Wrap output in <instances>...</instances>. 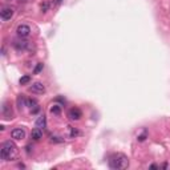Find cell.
<instances>
[{
  "label": "cell",
  "instance_id": "obj_1",
  "mask_svg": "<svg viewBox=\"0 0 170 170\" xmlns=\"http://www.w3.org/2000/svg\"><path fill=\"white\" fill-rule=\"evenodd\" d=\"M17 146L15 145V142L12 141H5V142L2 144V147H0V157L4 161H13L17 158Z\"/></svg>",
  "mask_w": 170,
  "mask_h": 170
},
{
  "label": "cell",
  "instance_id": "obj_4",
  "mask_svg": "<svg viewBox=\"0 0 170 170\" xmlns=\"http://www.w3.org/2000/svg\"><path fill=\"white\" fill-rule=\"evenodd\" d=\"M29 90L32 93H35V95H43V93H45V86L43 82H33L31 86H29Z\"/></svg>",
  "mask_w": 170,
  "mask_h": 170
},
{
  "label": "cell",
  "instance_id": "obj_10",
  "mask_svg": "<svg viewBox=\"0 0 170 170\" xmlns=\"http://www.w3.org/2000/svg\"><path fill=\"white\" fill-rule=\"evenodd\" d=\"M43 137V132H41V129H39V128H35L31 132V138L32 140H35V141H39Z\"/></svg>",
  "mask_w": 170,
  "mask_h": 170
},
{
  "label": "cell",
  "instance_id": "obj_17",
  "mask_svg": "<svg viewBox=\"0 0 170 170\" xmlns=\"http://www.w3.org/2000/svg\"><path fill=\"white\" fill-rule=\"evenodd\" d=\"M43 67H44V65H43V63H39V64H37V67L35 68L33 73H36V75H37V73H40V72H41V69H43Z\"/></svg>",
  "mask_w": 170,
  "mask_h": 170
},
{
  "label": "cell",
  "instance_id": "obj_13",
  "mask_svg": "<svg viewBox=\"0 0 170 170\" xmlns=\"http://www.w3.org/2000/svg\"><path fill=\"white\" fill-rule=\"evenodd\" d=\"M68 129H69V137H71V138H76L77 136H80V134H81L80 130L72 128V126H68Z\"/></svg>",
  "mask_w": 170,
  "mask_h": 170
},
{
  "label": "cell",
  "instance_id": "obj_2",
  "mask_svg": "<svg viewBox=\"0 0 170 170\" xmlns=\"http://www.w3.org/2000/svg\"><path fill=\"white\" fill-rule=\"evenodd\" d=\"M108 164H109V168L113 170H124L129 166V158L128 155L122 153H116L109 157Z\"/></svg>",
  "mask_w": 170,
  "mask_h": 170
},
{
  "label": "cell",
  "instance_id": "obj_20",
  "mask_svg": "<svg viewBox=\"0 0 170 170\" xmlns=\"http://www.w3.org/2000/svg\"><path fill=\"white\" fill-rule=\"evenodd\" d=\"M50 142H63V140H59V137H50Z\"/></svg>",
  "mask_w": 170,
  "mask_h": 170
},
{
  "label": "cell",
  "instance_id": "obj_9",
  "mask_svg": "<svg viewBox=\"0 0 170 170\" xmlns=\"http://www.w3.org/2000/svg\"><path fill=\"white\" fill-rule=\"evenodd\" d=\"M35 126H36V128H39V129H44L45 128V126H47V117H45V114L39 116V118L35 122Z\"/></svg>",
  "mask_w": 170,
  "mask_h": 170
},
{
  "label": "cell",
  "instance_id": "obj_22",
  "mask_svg": "<svg viewBox=\"0 0 170 170\" xmlns=\"http://www.w3.org/2000/svg\"><path fill=\"white\" fill-rule=\"evenodd\" d=\"M150 169H158V166H157V165H151Z\"/></svg>",
  "mask_w": 170,
  "mask_h": 170
},
{
  "label": "cell",
  "instance_id": "obj_11",
  "mask_svg": "<svg viewBox=\"0 0 170 170\" xmlns=\"http://www.w3.org/2000/svg\"><path fill=\"white\" fill-rule=\"evenodd\" d=\"M13 47L17 49V50H24V49H27V47H28V43L27 41H13Z\"/></svg>",
  "mask_w": 170,
  "mask_h": 170
},
{
  "label": "cell",
  "instance_id": "obj_14",
  "mask_svg": "<svg viewBox=\"0 0 170 170\" xmlns=\"http://www.w3.org/2000/svg\"><path fill=\"white\" fill-rule=\"evenodd\" d=\"M50 113L59 116L61 113V106L60 105H52V106H50Z\"/></svg>",
  "mask_w": 170,
  "mask_h": 170
},
{
  "label": "cell",
  "instance_id": "obj_8",
  "mask_svg": "<svg viewBox=\"0 0 170 170\" xmlns=\"http://www.w3.org/2000/svg\"><path fill=\"white\" fill-rule=\"evenodd\" d=\"M2 113H3V117L7 118V120H11L13 116V112H12V108H11L8 104L4 102V105L2 108Z\"/></svg>",
  "mask_w": 170,
  "mask_h": 170
},
{
  "label": "cell",
  "instance_id": "obj_19",
  "mask_svg": "<svg viewBox=\"0 0 170 170\" xmlns=\"http://www.w3.org/2000/svg\"><path fill=\"white\" fill-rule=\"evenodd\" d=\"M145 138H146V132H144V134H141V136H138V137H137V140H138L140 142H142V141H145Z\"/></svg>",
  "mask_w": 170,
  "mask_h": 170
},
{
  "label": "cell",
  "instance_id": "obj_21",
  "mask_svg": "<svg viewBox=\"0 0 170 170\" xmlns=\"http://www.w3.org/2000/svg\"><path fill=\"white\" fill-rule=\"evenodd\" d=\"M61 2H63V0H53V2H52V5H53V7H57V5L61 4Z\"/></svg>",
  "mask_w": 170,
  "mask_h": 170
},
{
  "label": "cell",
  "instance_id": "obj_3",
  "mask_svg": "<svg viewBox=\"0 0 170 170\" xmlns=\"http://www.w3.org/2000/svg\"><path fill=\"white\" fill-rule=\"evenodd\" d=\"M16 32H17V36H19V37L24 39V37H28V36H29L31 28H29V25H27V24H21L17 27Z\"/></svg>",
  "mask_w": 170,
  "mask_h": 170
},
{
  "label": "cell",
  "instance_id": "obj_18",
  "mask_svg": "<svg viewBox=\"0 0 170 170\" xmlns=\"http://www.w3.org/2000/svg\"><path fill=\"white\" fill-rule=\"evenodd\" d=\"M49 8V3H44V4H41V11L43 12H47Z\"/></svg>",
  "mask_w": 170,
  "mask_h": 170
},
{
  "label": "cell",
  "instance_id": "obj_12",
  "mask_svg": "<svg viewBox=\"0 0 170 170\" xmlns=\"http://www.w3.org/2000/svg\"><path fill=\"white\" fill-rule=\"evenodd\" d=\"M17 106L20 108H24V106H27V100H25V97L24 95H20V96H17Z\"/></svg>",
  "mask_w": 170,
  "mask_h": 170
},
{
  "label": "cell",
  "instance_id": "obj_15",
  "mask_svg": "<svg viewBox=\"0 0 170 170\" xmlns=\"http://www.w3.org/2000/svg\"><path fill=\"white\" fill-rule=\"evenodd\" d=\"M27 106H29V108H37L39 105H37V101L36 100H32V99H29V100H27Z\"/></svg>",
  "mask_w": 170,
  "mask_h": 170
},
{
  "label": "cell",
  "instance_id": "obj_5",
  "mask_svg": "<svg viewBox=\"0 0 170 170\" xmlns=\"http://www.w3.org/2000/svg\"><path fill=\"white\" fill-rule=\"evenodd\" d=\"M13 13H15V11H13V8H11V7H4V8L0 11V16H2V19L4 21L12 19Z\"/></svg>",
  "mask_w": 170,
  "mask_h": 170
},
{
  "label": "cell",
  "instance_id": "obj_7",
  "mask_svg": "<svg viewBox=\"0 0 170 170\" xmlns=\"http://www.w3.org/2000/svg\"><path fill=\"white\" fill-rule=\"evenodd\" d=\"M68 117H69V120H72V121H77L82 117V112L78 109V108H72V109L68 112Z\"/></svg>",
  "mask_w": 170,
  "mask_h": 170
},
{
  "label": "cell",
  "instance_id": "obj_16",
  "mask_svg": "<svg viewBox=\"0 0 170 170\" xmlns=\"http://www.w3.org/2000/svg\"><path fill=\"white\" fill-rule=\"evenodd\" d=\"M31 81V76H23V77L19 80V82L21 85H25V84H28V82Z\"/></svg>",
  "mask_w": 170,
  "mask_h": 170
},
{
  "label": "cell",
  "instance_id": "obj_6",
  "mask_svg": "<svg viewBox=\"0 0 170 170\" xmlns=\"http://www.w3.org/2000/svg\"><path fill=\"white\" fill-rule=\"evenodd\" d=\"M11 137L16 141H20V140H24L25 138V130L21 129V128H15L11 132Z\"/></svg>",
  "mask_w": 170,
  "mask_h": 170
}]
</instances>
